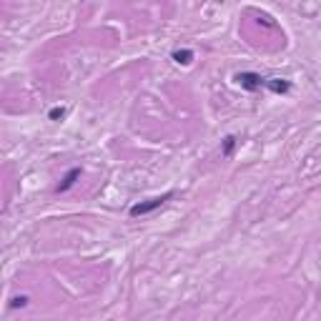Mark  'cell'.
<instances>
[{
	"mask_svg": "<svg viewBox=\"0 0 321 321\" xmlns=\"http://www.w3.org/2000/svg\"><path fill=\"white\" fill-rule=\"evenodd\" d=\"M65 116H68V108H51V113H48L51 121H63Z\"/></svg>",
	"mask_w": 321,
	"mask_h": 321,
	"instance_id": "52a82bcc",
	"label": "cell"
},
{
	"mask_svg": "<svg viewBox=\"0 0 321 321\" xmlns=\"http://www.w3.org/2000/svg\"><path fill=\"white\" fill-rule=\"evenodd\" d=\"M80 168H70V171H65V176L61 178V184L56 186V193H68L75 184H78V178H80Z\"/></svg>",
	"mask_w": 321,
	"mask_h": 321,
	"instance_id": "3957f363",
	"label": "cell"
},
{
	"mask_svg": "<svg viewBox=\"0 0 321 321\" xmlns=\"http://www.w3.org/2000/svg\"><path fill=\"white\" fill-rule=\"evenodd\" d=\"M173 198V191H166L163 196H153V198H146V201H138V203H133L130 206V216L133 218H138V216H148V213H153V211H158L166 201H171Z\"/></svg>",
	"mask_w": 321,
	"mask_h": 321,
	"instance_id": "6da1fadb",
	"label": "cell"
},
{
	"mask_svg": "<svg viewBox=\"0 0 321 321\" xmlns=\"http://www.w3.org/2000/svg\"><path fill=\"white\" fill-rule=\"evenodd\" d=\"M236 143H239V141H236V135H226V138H223V143H221V156H223V158H228V156L234 153Z\"/></svg>",
	"mask_w": 321,
	"mask_h": 321,
	"instance_id": "8992f818",
	"label": "cell"
},
{
	"mask_svg": "<svg viewBox=\"0 0 321 321\" xmlns=\"http://www.w3.org/2000/svg\"><path fill=\"white\" fill-rule=\"evenodd\" d=\"M28 301H30L28 296H15V299H13V304H10V309H18V306H28Z\"/></svg>",
	"mask_w": 321,
	"mask_h": 321,
	"instance_id": "ba28073f",
	"label": "cell"
},
{
	"mask_svg": "<svg viewBox=\"0 0 321 321\" xmlns=\"http://www.w3.org/2000/svg\"><path fill=\"white\" fill-rule=\"evenodd\" d=\"M236 83L244 88V90H261L266 88V78L261 73H254V70H244L236 75Z\"/></svg>",
	"mask_w": 321,
	"mask_h": 321,
	"instance_id": "7a4b0ae2",
	"label": "cell"
},
{
	"mask_svg": "<svg viewBox=\"0 0 321 321\" xmlns=\"http://www.w3.org/2000/svg\"><path fill=\"white\" fill-rule=\"evenodd\" d=\"M266 88L271 93H289L291 90V83L289 80H281V78H266Z\"/></svg>",
	"mask_w": 321,
	"mask_h": 321,
	"instance_id": "277c9868",
	"label": "cell"
},
{
	"mask_svg": "<svg viewBox=\"0 0 321 321\" xmlns=\"http://www.w3.org/2000/svg\"><path fill=\"white\" fill-rule=\"evenodd\" d=\"M171 58H173L178 65H191L193 63V51H189V48H184V51H173Z\"/></svg>",
	"mask_w": 321,
	"mask_h": 321,
	"instance_id": "5b68a950",
	"label": "cell"
}]
</instances>
